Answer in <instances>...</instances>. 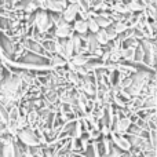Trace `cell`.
Segmentation results:
<instances>
[{
  "label": "cell",
  "mask_w": 157,
  "mask_h": 157,
  "mask_svg": "<svg viewBox=\"0 0 157 157\" xmlns=\"http://www.w3.org/2000/svg\"><path fill=\"white\" fill-rule=\"evenodd\" d=\"M144 157H156V152L155 147H150V149H146L144 152Z\"/></svg>",
  "instance_id": "ba28073f"
},
{
  "label": "cell",
  "mask_w": 157,
  "mask_h": 157,
  "mask_svg": "<svg viewBox=\"0 0 157 157\" xmlns=\"http://www.w3.org/2000/svg\"><path fill=\"white\" fill-rule=\"evenodd\" d=\"M18 138H19V141L24 145H26V146H37L39 145L37 136H36V134L33 132L32 130H26V128L21 130L18 132Z\"/></svg>",
  "instance_id": "6da1fadb"
},
{
  "label": "cell",
  "mask_w": 157,
  "mask_h": 157,
  "mask_svg": "<svg viewBox=\"0 0 157 157\" xmlns=\"http://www.w3.org/2000/svg\"><path fill=\"white\" fill-rule=\"evenodd\" d=\"M0 150H2V156L3 157H17L15 156V146H14L13 141L6 142Z\"/></svg>",
  "instance_id": "5b68a950"
},
{
  "label": "cell",
  "mask_w": 157,
  "mask_h": 157,
  "mask_svg": "<svg viewBox=\"0 0 157 157\" xmlns=\"http://www.w3.org/2000/svg\"><path fill=\"white\" fill-rule=\"evenodd\" d=\"M86 21H87V28H88L92 33H97L98 30H99V26H98L95 18H88V19H86Z\"/></svg>",
  "instance_id": "52a82bcc"
},
{
  "label": "cell",
  "mask_w": 157,
  "mask_h": 157,
  "mask_svg": "<svg viewBox=\"0 0 157 157\" xmlns=\"http://www.w3.org/2000/svg\"><path fill=\"white\" fill-rule=\"evenodd\" d=\"M130 127H131V119L130 117H123V119H120L119 121H117L116 131L120 134H124L130 130Z\"/></svg>",
  "instance_id": "277c9868"
},
{
  "label": "cell",
  "mask_w": 157,
  "mask_h": 157,
  "mask_svg": "<svg viewBox=\"0 0 157 157\" xmlns=\"http://www.w3.org/2000/svg\"><path fill=\"white\" fill-rule=\"evenodd\" d=\"M73 29L76 30L77 33H80V35H84V33L88 30V28H87V21L86 19H77V21L75 22Z\"/></svg>",
  "instance_id": "8992f818"
},
{
  "label": "cell",
  "mask_w": 157,
  "mask_h": 157,
  "mask_svg": "<svg viewBox=\"0 0 157 157\" xmlns=\"http://www.w3.org/2000/svg\"><path fill=\"white\" fill-rule=\"evenodd\" d=\"M113 142L116 144V147H120L124 152H130L131 146L132 145L130 144V139L124 138V136H119V135H113Z\"/></svg>",
  "instance_id": "3957f363"
},
{
  "label": "cell",
  "mask_w": 157,
  "mask_h": 157,
  "mask_svg": "<svg viewBox=\"0 0 157 157\" xmlns=\"http://www.w3.org/2000/svg\"><path fill=\"white\" fill-rule=\"evenodd\" d=\"M63 14H62V18L65 22H72L75 21V18H76L77 13H80V8H78L77 3L76 4H69L68 7L65 8V10H62Z\"/></svg>",
  "instance_id": "7a4b0ae2"
}]
</instances>
